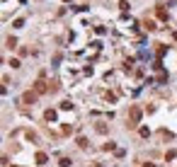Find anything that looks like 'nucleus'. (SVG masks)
I'll return each mask as SVG.
<instances>
[{
  "mask_svg": "<svg viewBox=\"0 0 177 167\" xmlns=\"http://www.w3.org/2000/svg\"><path fill=\"white\" fill-rule=\"evenodd\" d=\"M44 116H46V121H56V119H58V114H56L54 109H46V114H44Z\"/></svg>",
  "mask_w": 177,
  "mask_h": 167,
  "instance_id": "nucleus-1",
  "label": "nucleus"
},
{
  "mask_svg": "<svg viewBox=\"0 0 177 167\" xmlns=\"http://www.w3.org/2000/svg\"><path fill=\"white\" fill-rule=\"evenodd\" d=\"M78 145H80V148H87V138L80 136V138H78Z\"/></svg>",
  "mask_w": 177,
  "mask_h": 167,
  "instance_id": "nucleus-7",
  "label": "nucleus"
},
{
  "mask_svg": "<svg viewBox=\"0 0 177 167\" xmlns=\"http://www.w3.org/2000/svg\"><path fill=\"white\" fill-rule=\"evenodd\" d=\"M46 153H37V165H46Z\"/></svg>",
  "mask_w": 177,
  "mask_h": 167,
  "instance_id": "nucleus-2",
  "label": "nucleus"
},
{
  "mask_svg": "<svg viewBox=\"0 0 177 167\" xmlns=\"http://www.w3.org/2000/svg\"><path fill=\"white\" fill-rule=\"evenodd\" d=\"M138 119H141V109H131V121L136 124Z\"/></svg>",
  "mask_w": 177,
  "mask_h": 167,
  "instance_id": "nucleus-3",
  "label": "nucleus"
},
{
  "mask_svg": "<svg viewBox=\"0 0 177 167\" xmlns=\"http://www.w3.org/2000/svg\"><path fill=\"white\" fill-rule=\"evenodd\" d=\"M63 3H70V0H63Z\"/></svg>",
  "mask_w": 177,
  "mask_h": 167,
  "instance_id": "nucleus-9",
  "label": "nucleus"
},
{
  "mask_svg": "<svg viewBox=\"0 0 177 167\" xmlns=\"http://www.w3.org/2000/svg\"><path fill=\"white\" fill-rule=\"evenodd\" d=\"M34 99H37V97H34V95H32V92H29V95H24V102H27V104H32Z\"/></svg>",
  "mask_w": 177,
  "mask_h": 167,
  "instance_id": "nucleus-6",
  "label": "nucleus"
},
{
  "mask_svg": "<svg viewBox=\"0 0 177 167\" xmlns=\"http://www.w3.org/2000/svg\"><path fill=\"white\" fill-rule=\"evenodd\" d=\"M141 136L148 138V136H150V128H148V126H141Z\"/></svg>",
  "mask_w": 177,
  "mask_h": 167,
  "instance_id": "nucleus-4",
  "label": "nucleus"
},
{
  "mask_svg": "<svg viewBox=\"0 0 177 167\" xmlns=\"http://www.w3.org/2000/svg\"><path fill=\"white\" fill-rule=\"evenodd\" d=\"M165 157H167V160H175V157H177V153H175V150H167V153H165Z\"/></svg>",
  "mask_w": 177,
  "mask_h": 167,
  "instance_id": "nucleus-8",
  "label": "nucleus"
},
{
  "mask_svg": "<svg viewBox=\"0 0 177 167\" xmlns=\"http://www.w3.org/2000/svg\"><path fill=\"white\" fill-rule=\"evenodd\" d=\"M58 165H61V167H70V160H68V157H61Z\"/></svg>",
  "mask_w": 177,
  "mask_h": 167,
  "instance_id": "nucleus-5",
  "label": "nucleus"
},
{
  "mask_svg": "<svg viewBox=\"0 0 177 167\" xmlns=\"http://www.w3.org/2000/svg\"><path fill=\"white\" fill-rule=\"evenodd\" d=\"M95 167H102V165H95Z\"/></svg>",
  "mask_w": 177,
  "mask_h": 167,
  "instance_id": "nucleus-10",
  "label": "nucleus"
}]
</instances>
